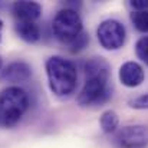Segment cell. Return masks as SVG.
I'll list each match as a JSON object with an SVG mask.
<instances>
[{
  "mask_svg": "<svg viewBox=\"0 0 148 148\" xmlns=\"http://www.w3.org/2000/svg\"><path fill=\"white\" fill-rule=\"evenodd\" d=\"M45 66L49 88L56 97L66 98L75 92L78 85V69L73 62L62 56H50Z\"/></svg>",
  "mask_w": 148,
  "mask_h": 148,
  "instance_id": "obj_1",
  "label": "cell"
},
{
  "mask_svg": "<svg viewBox=\"0 0 148 148\" xmlns=\"http://www.w3.org/2000/svg\"><path fill=\"white\" fill-rule=\"evenodd\" d=\"M131 22L138 32L148 33V12H132Z\"/></svg>",
  "mask_w": 148,
  "mask_h": 148,
  "instance_id": "obj_13",
  "label": "cell"
},
{
  "mask_svg": "<svg viewBox=\"0 0 148 148\" xmlns=\"http://www.w3.org/2000/svg\"><path fill=\"white\" fill-rule=\"evenodd\" d=\"M130 6L134 12H148V0H131Z\"/></svg>",
  "mask_w": 148,
  "mask_h": 148,
  "instance_id": "obj_17",
  "label": "cell"
},
{
  "mask_svg": "<svg viewBox=\"0 0 148 148\" xmlns=\"http://www.w3.org/2000/svg\"><path fill=\"white\" fill-rule=\"evenodd\" d=\"M1 29H3V20L0 19V40H1Z\"/></svg>",
  "mask_w": 148,
  "mask_h": 148,
  "instance_id": "obj_18",
  "label": "cell"
},
{
  "mask_svg": "<svg viewBox=\"0 0 148 148\" xmlns=\"http://www.w3.org/2000/svg\"><path fill=\"white\" fill-rule=\"evenodd\" d=\"M30 76H32V66L23 60H14L1 71V79L12 84L26 82Z\"/></svg>",
  "mask_w": 148,
  "mask_h": 148,
  "instance_id": "obj_9",
  "label": "cell"
},
{
  "mask_svg": "<svg viewBox=\"0 0 148 148\" xmlns=\"http://www.w3.org/2000/svg\"><path fill=\"white\" fill-rule=\"evenodd\" d=\"M135 53L138 59H141L145 65H148V36H143L135 43Z\"/></svg>",
  "mask_w": 148,
  "mask_h": 148,
  "instance_id": "obj_15",
  "label": "cell"
},
{
  "mask_svg": "<svg viewBox=\"0 0 148 148\" xmlns=\"http://www.w3.org/2000/svg\"><path fill=\"white\" fill-rule=\"evenodd\" d=\"M0 71H1V58H0Z\"/></svg>",
  "mask_w": 148,
  "mask_h": 148,
  "instance_id": "obj_19",
  "label": "cell"
},
{
  "mask_svg": "<svg viewBox=\"0 0 148 148\" xmlns=\"http://www.w3.org/2000/svg\"><path fill=\"white\" fill-rule=\"evenodd\" d=\"M88 43H89V36H88L85 32H82V33H81L79 36H76L71 43H68L69 52H72V53H78V52H81V50L85 49Z\"/></svg>",
  "mask_w": 148,
  "mask_h": 148,
  "instance_id": "obj_14",
  "label": "cell"
},
{
  "mask_svg": "<svg viewBox=\"0 0 148 148\" xmlns=\"http://www.w3.org/2000/svg\"><path fill=\"white\" fill-rule=\"evenodd\" d=\"M112 97L109 86V76L99 75L86 78L81 92L76 97V102L81 106H101Z\"/></svg>",
  "mask_w": 148,
  "mask_h": 148,
  "instance_id": "obj_3",
  "label": "cell"
},
{
  "mask_svg": "<svg viewBox=\"0 0 148 148\" xmlns=\"http://www.w3.org/2000/svg\"><path fill=\"white\" fill-rule=\"evenodd\" d=\"M119 148H144L148 145V125L134 124L119 128L114 137Z\"/></svg>",
  "mask_w": 148,
  "mask_h": 148,
  "instance_id": "obj_6",
  "label": "cell"
},
{
  "mask_svg": "<svg viewBox=\"0 0 148 148\" xmlns=\"http://www.w3.org/2000/svg\"><path fill=\"white\" fill-rule=\"evenodd\" d=\"M97 38L99 45L106 50H118L121 49L127 39V30L125 26L115 20V19H106L101 22L97 29Z\"/></svg>",
  "mask_w": 148,
  "mask_h": 148,
  "instance_id": "obj_5",
  "label": "cell"
},
{
  "mask_svg": "<svg viewBox=\"0 0 148 148\" xmlns=\"http://www.w3.org/2000/svg\"><path fill=\"white\" fill-rule=\"evenodd\" d=\"M128 105L134 109H148V94L135 97V98L130 99Z\"/></svg>",
  "mask_w": 148,
  "mask_h": 148,
  "instance_id": "obj_16",
  "label": "cell"
},
{
  "mask_svg": "<svg viewBox=\"0 0 148 148\" xmlns=\"http://www.w3.org/2000/svg\"><path fill=\"white\" fill-rule=\"evenodd\" d=\"M12 13L16 22L20 23H36V20L42 16V6L38 1H14L12 6Z\"/></svg>",
  "mask_w": 148,
  "mask_h": 148,
  "instance_id": "obj_7",
  "label": "cell"
},
{
  "mask_svg": "<svg viewBox=\"0 0 148 148\" xmlns=\"http://www.w3.org/2000/svg\"><path fill=\"white\" fill-rule=\"evenodd\" d=\"M52 32L58 40L62 43H71L76 36L84 32L82 19L75 9L65 7L56 13L52 22Z\"/></svg>",
  "mask_w": 148,
  "mask_h": 148,
  "instance_id": "obj_4",
  "label": "cell"
},
{
  "mask_svg": "<svg viewBox=\"0 0 148 148\" xmlns=\"http://www.w3.org/2000/svg\"><path fill=\"white\" fill-rule=\"evenodd\" d=\"M99 125L105 134H115L118 131V125H119L118 114L115 111H111V109L105 111L99 118Z\"/></svg>",
  "mask_w": 148,
  "mask_h": 148,
  "instance_id": "obj_12",
  "label": "cell"
},
{
  "mask_svg": "<svg viewBox=\"0 0 148 148\" xmlns=\"http://www.w3.org/2000/svg\"><path fill=\"white\" fill-rule=\"evenodd\" d=\"M29 108V95L20 86H9L0 92V127H14Z\"/></svg>",
  "mask_w": 148,
  "mask_h": 148,
  "instance_id": "obj_2",
  "label": "cell"
},
{
  "mask_svg": "<svg viewBox=\"0 0 148 148\" xmlns=\"http://www.w3.org/2000/svg\"><path fill=\"white\" fill-rule=\"evenodd\" d=\"M84 71L86 78L89 76H99V75H108L111 76V68L109 63L103 58H91L84 65Z\"/></svg>",
  "mask_w": 148,
  "mask_h": 148,
  "instance_id": "obj_11",
  "label": "cell"
},
{
  "mask_svg": "<svg viewBox=\"0 0 148 148\" xmlns=\"http://www.w3.org/2000/svg\"><path fill=\"white\" fill-rule=\"evenodd\" d=\"M118 76H119V81H121V84L124 86H127V88H137V86H140L144 82L145 72H144V68L138 62L128 60V62L121 65Z\"/></svg>",
  "mask_w": 148,
  "mask_h": 148,
  "instance_id": "obj_8",
  "label": "cell"
},
{
  "mask_svg": "<svg viewBox=\"0 0 148 148\" xmlns=\"http://www.w3.org/2000/svg\"><path fill=\"white\" fill-rule=\"evenodd\" d=\"M14 30L17 33V36L27 42V43H35L40 39L42 33H40V27L36 25V23H20V22H16L14 25Z\"/></svg>",
  "mask_w": 148,
  "mask_h": 148,
  "instance_id": "obj_10",
  "label": "cell"
}]
</instances>
